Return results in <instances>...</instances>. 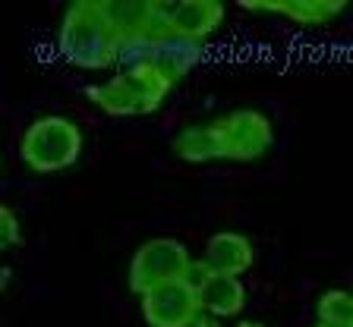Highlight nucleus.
Listing matches in <instances>:
<instances>
[{
  "instance_id": "15",
  "label": "nucleus",
  "mask_w": 353,
  "mask_h": 327,
  "mask_svg": "<svg viewBox=\"0 0 353 327\" xmlns=\"http://www.w3.org/2000/svg\"><path fill=\"white\" fill-rule=\"evenodd\" d=\"M240 327H262V324H256V321H243Z\"/></svg>"
},
{
  "instance_id": "4",
  "label": "nucleus",
  "mask_w": 353,
  "mask_h": 327,
  "mask_svg": "<svg viewBox=\"0 0 353 327\" xmlns=\"http://www.w3.org/2000/svg\"><path fill=\"white\" fill-rule=\"evenodd\" d=\"M82 132L73 120L66 116H41L19 138V154L38 173H54L66 170L79 160Z\"/></svg>"
},
{
  "instance_id": "16",
  "label": "nucleus",
  "mask_w": 353,
  "mask_h": 327,
  "mask_svg": "<svg viewBox=\"0 0 353 327\" xmlns=\"http://www.w3.org/2000/svg\"><path fill=\"white\" fill-rule=\"evenodd\" d=\"M319 327H328V324H319Z\"/></svg>"
},
{
  "instance_id": "12",
  "label": "nucleus",
  "mask_w": 353,
  "mask_h": 327,
  "mask_svg": "<svg viewBox=\"0 0 353 327\" xmlns=\"http://www.w3.org/2000/svg\"><path fill=\"white\" fill-rule=\"evenodd\" d=\"M22 242V230H19V218L13 208H0V246H19Z\"/></svg>"
},
{
  "instance_id": "9",
  "label": "nucleus",
  "mask_w": 353,
  "mask_h": 327,
  "mask_svg": "<svg viewBox=\"0 0 353 327\" xmlns=\"http://www.w3.org/2000/svg\"><path fill=\"white\" fill-rule=\"evenodd\" d=\"M252 242L240 233H214L205 242V262L214 274L240 277L243 271L252 268Z\"/></svg>"
},
{
  "instance_id": "1",
  "label": "nucleus",
  "mask_w": 353,
  "mask_h": 327,
  "mask_svg": "<svg viewBox=\"0 0 353 327\" xmlns=\"http://www.w3.org/2000/svg\"><path fill=\"white\" fill-rule=\"evenodd\" d=\"M272 123L259 110H234L208 126H190L174 138L183 160H256L272 148Z\"/></svg>"
},
{
  "instance_id": "3",
  "label": "nucleus",
  "mask_w": 353,
  "mask_h": 327,
  "mask_svg": "<svg viewBox=\"0 0 353 327\" xmlns=\"http://www.w3.org/2000/svg\"><path fill=\"white\" fill-rule=\"evenodd\" d=\"M170 82L164 79L154 66H126L123 73H117L114 79L101 82V85H88L85 95L114 116H142L161 107L164 95L170 92Z\"/></svg>"
},
{
  "instance_id": "10",
  "label": "nucleus",
  "mask_w": 353,
  "mask_h": 327,
  "mask_svg": "<svg viewBox=\"0 0 353 327\" xmlns=\"http://www.w3.org/2000/svg\"><path fill=\"white\" fill-rule=\"evenodd\" d=\"M199 302H202V312L214 315V318H230V315H240L243 302H246V290L236 277L230 274H212L205 280V286L199 290Z\"/></svg>"
},
{
  "instance_id": "6",
  "label": "nucleus",
  "mask_w": 353,
  "mask_h": 327,
  "mask_svg": "<svg viewBox=\"0 0 353 327\" xmlns=\"http://www.w3.org/2000/svg\"><path fill=\"white\" fill-rule=\"evenodd\" d=\"M142 315L148 327H192L202 318V302L186 280H174L142 296Z\"/></svg>"
},
{
  "instance_id": "7",
  "label": "nucleus",
  "mask_w": 353,
  "mask_h": 327,
  "mask_svg": "<svg viewBox=\"0 0 353 327\" xmlns=\"http://www.w3.org/2000/svg\"><path fill=\"white\" fill-rule=\"evenodd\" d=\"M221 19H224V7L218 0H180V3H174V13H170V29H174V35L199 44L218 29Z\"/></svg>"
},
{
  "instance_id": "14",
  "label": "nucleus",
  "mask_w": 353,
  "mask_h": 327,
  "mask_svg": "<svg viewBox=\"0 0 353 327\" xmlns=\"http://www.w3.org/2000/svg\"><path fill=\"white\" fill-rule=\"evenodd\" d=\"M192 327H221V324H218V321H214V318H208V315H202V318H199Z\"/></svg>"
},
{
  "instance_id": "11",
  "label": "nucleus",
  "mask_w": 353,
  "mask_h": 327,
  "mask_svg": "<svg viewBox=\"0 0 353 327\" xmlns=\"http://www.w3.org/2000/svg\"><path fill=\"white\" fill-rule=\"evenodd\" d=\"M319 324L328 327H353V293L328 290L319 299Z\"/></svg>"
},
{
  "instance_id": "2",
  "label": "nucleus",
  "mask_w": 353,
  "mask_h": 327,
  "mask_svg": "<svg viewBox=\"0 0 353 327\" xmlns=\"http://www.w3.org/2000/svg\"><path fill=\"white\" fill-rule=\"evenodd\" d=\"M60 54L79 70H104L117 63L120 35L108 13V3L79 0L66 10L60 25Z\"/></svg>"
},
{
  "instance_id": "8",
  "label": "nucleus",
  "mask_w": 353,
  "mask_h": 327,
  "mask_svg": "<svg viewBox=\"0 0 353 327\" xmlns=\"http://www.w3.org/2000/svg\"><path fill=\"white\" fill-rule=\"evenodd\" d=\"M243 10L250 13H274L284 19H294L296 25H322V22L334 19L344 13V0H278V3H252L243 0Z\"/></svg>"
},
{
  "instance_id": "5",
  "label": "nucleus",
  "mask_w": 353,
  "mask_h": 327,
  "mask_svg": "<svg viewBox=\"0 0 353 327\" xmlns=\"http://www.w3.org/2000/svg\"><path fill=\"white\" fill-rule=\"evenodd\" d=\"M192 264L190 252L180 240H170V236H158V240H148L139 252L132 255L130 264V290L145 296V293L158 290L164 284H174V280H183L186 268Z\"/></svg>"
},
{
  "instance_id": "13",
  "label": "nucleus",
  "mask_w": 353,
  "mask_h": 327,
  "mask_svg": "<svg viewBox=\"0 0 353 327\" xmlns=\"http://www.w3.org/2000/svg\"><path fill=\"white\" fill-rule=\"evenodd\" d=\"M212 274H214V271L208 268V262H205V258H202V262H192L190 268H186V277H183V280L192 286V290L199 293V290H202V286H205V280H208V277H212Z\"/></svg>"
}]
</instances>
